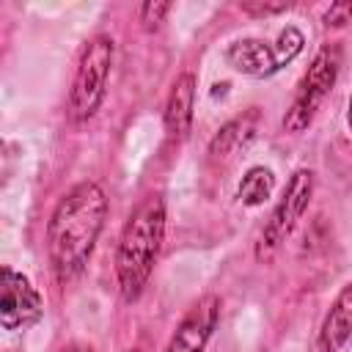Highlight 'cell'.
Listing matches in <instances>:
<instances>
[{
    "label": "cell",
    "mask_w": 352,
    "mask_h": 352,
    "mask_svg": "<svg viewBox=\"0 0 352 352\" xmlns=\"http://www.w3.org/2000/svg\"><path fill=\"white\" fill-rule=\"evenodd\" d=\"M275 190V173L264 165H253L245 170L239 187H236V198L245 206H261Z\"/></svg>",
    "instance_id": "12"
},
{
    "label": "cell",
    "mask_w": 352,
    "mask_h": 352,
    "mask_svg": "<svg viewBox=\"0 0 352 352\" xmlns=\"http://www.w3.org/2000/svg\"><path fill=\"white\" fill-rule=\"evenodd\" d=\"M192 107H195V74L184 72L170 85L168 102H165V132L173 140H182L192 129Z\"/></svg>",
    "instance_id": "9"
},
{
    "label": "cell",
    "mask_w": 352,
    "mask_h": 352,
    "mask_svg": "<svg viewBox=\"0 0 352 352\" xmlns=\"http://www.w3.org/2000/svg\"><path fill=\"white\" fill-rule=\"evenodd\" d=\"M346 124H349V129H352V94H349V110H346Z\"/></svg>",
    "instance_id": "17"
},
{
    "label": "cell",
    "mask_w": 352,
    "mask_h": 352,
    "mask_svg": "<svg viewBox=\"0 0 352 352\" xmlns=\"http://www.w3.org/2000/svg\"><path fill=\"white\" fill-rule=\"evenodd\" d=\"M352 336V283H346L336 300L330 302V311L322 319L316 349L319 352H338Z\"/></svg>",
    "instance_id": "10"
},
{
    "label": "cell",
    "mask_w": 352,
    "mask_h": 352,
    "mask_svg": "<svg viewBox=\"0 0 352 352\" xmlns=\"http://www.w3.org/2000/svg\"><path fill=\"white\" fill-rule=\"evenodd\" d=\"M258 121H261V113L258 107H250L239 116H234L231 121H226L214 138L209 140V154L212 160H231L236 151H242L258 132Z\"/></svg>",
    "instance_id": "11"
},
{
    "label": "cell",
    "mask_w": 352,
    "mask_h": 352,
    "mask_svg": "<svg viewBox=\"0 0 352 352\" xmlns=\"http://www.w3.org/2000/svg\"><path fill=\"white\" fill-rule=\"evenodd\" d=\"M60 352H91L88 346H80V344H72V346H66V349H60Z\"/></svg>",
    "instance_id": "16"
},
{
    "label": "cell",
    "mask_w": 352,
    "mask_h": 352,
    "mask_svg": "<svg viewBox=\"0 0 352 352\" xmlns=\"http://www.w3.org/2000/svg\"><path fill=\"white\" fill-rule=\"evenodd\" d=\"M217 319H220V300L214 294L201 297L176 324L165 352H206V344L217 327Z\"/></svg>",
    "instance_id": "8"
},
{
    "label": "cell",
    "mask_w": 352,
    "mask_h": 352,
    "mask_svg": "<svg viewBox=\"0 0 352 352\" xmlns=\"http://www.w3.org/2000/svg\"><path fill=\"white\" fill-rule=\"evenodd\" d=\"M165 236V204L160 195H148L126 220L118 250H116V278L118 292L126 302H135L160 258Z\"/></svg>",
    "instance_id": "2"
},
{
    "label": "cell",
    "mask_w": 352,
    "mask_h": 352,
    "mask_svg": "<svg viewBox=\"0 0 352 352\" xmlns=\"http://www.w3.org/2000/svg\"><path fill=\"white\" fill-rule=\"evenodd\" d=\"M341 72V47L338 44H324L316 50V55L308 63V72L302 74L294 99L283 116V126L289 132H302L311 126L316 110L322 107V102L330 96L336 80Z\"/></svg>",
    "instance_id": "4"
},
{
    "label": "cell",
    "mask_w": 352,
    "mask_h": 352,
    "mask_svg": "<svg viewBox=\"0 0 352 352\" xmlns=\"http://www.w3.org/2000/svg\"><path fill=\"white\" fill-rule=\"evenodd\" d=\"M311 195H314V170L308 168H297L286 187H283V195L278 198L261 236H258V245H256V258L258 261H267L275 256V250L292 236V231L297 228L300 217L305 214L308 204H311Z\"/></svg>",
    "instance_id": "6"
},
{
    "label": "cell",
    "mask_w": 352,
    "mask_h": 352,
    "mask_svg": "<svg viewBox=\"0 0 352 352\" xmlns=\"http://www.w3.org/2000/svg\"><path fill=\"white\" fill-rule=\"evenodd\" d=\"M346 22H352V3H349V0L333 3V6L324 11V25H327V28H341V25H346Z\"/></svg>",
    "instance_id": "14"
},
{
    "label": "cell",
    "mask_w": 352,
    "mask_h": 352,
    "mask_svg": "<svg viewBox=\"0 0 352 352\" xmlns=\"http://www.w3.org/2000/svg\"><path fill=\"white\" fill-rule=\"evenodd\" d=\"M113 38L110 36H94L80 58L72 94H69V116L72 121H88L104 102L107 94V77L113 66Z\"/></svg>",
    "instance_id": "5"
},
{
    "label": "cell",
    "mask_w": 352,
    "mask_h": 352,
    "mask_svg": "<svg viewBox=\"0 0 352 352\" xmlns=\"http://www.w3.org/2000/svg\"><path fill=\"white\" fill-rule=\"evenodd\" d=\"M107 220V195L96 182L74 184L55 206L47 223V253L58 280L77 278Z\"/></svg>",
    "instance_id": "1"
},
{
    "label": "cell",
    "mask_w": 352,
    "mask_h": 352,
    "mask_svg": "<svg viewBox=\"0 0 352 352\" xmlns=\"http://www.w3.org/2000/svg\"><path fill=\"white\" fill-rule=\"evenodd\" d=\"M239 8L253 16H270V14H280V11L292 8V3H286V0H280V3H239Z\"/></svg>",
    "instance_id": "15"
},
{
    "label": "cell",
    "mask_w": 352,
    "mask_h": 352,
    "mask_svg": "<svg viewBox=\"0 0 352 352\" xmlns=\"http://www.w3.org/2000/svg\"><path fill=\"white\" fill-rule=\"evenodd\" d=\"M305 47V36L300 28L286 25L275 41L264 38H236L226 47L223 58L226 63L248 77H270L280 72L286 63H292Z\"/></svg>",
    "instance_id": "3"
},
{
    "label": "cell",
    "mask_w": 352,
    "mask_h": 352,
    "mask_svg": "<svg viewBox=\"0 0 352 352\" xmlns=\"http://www.w3.org/2000/svg\"><path fill=\"white\" fill-rule=\"evenodd\" d=\"M44 316V300L28 275L14 267L0 270V324L8 333L28 330Z\"/></svg>",
    "instance_id": "7"
},
{
    "label": "cell",
    "mask_w": 352,
    "mask_h": 352,
    "mask_svg": "<svg viewBox=\"0 0 352 352\" xmlns=\"http://www.w3.org/2000/svg\"><path fill=\"white\" fill-rule=\"evenodd\" d=\"M168 11H170V3L148 0V3H143V6L138 8V19L143 22V28H146V30H157V28L165 22Z\"/></svg>",
    "instance_id": "13"
},
{
    "label": "cell",
    "mask_w": 352,
    "mask_h": 352,
    "mask_svg": "<svg viewBox=\"0 0 352 352\" xmlns=\"http://www.w3.org/2000/svg\"><path fill=\"white\" fill-rule=\"evenodd\" d=\"M132 352H138V349H132Z\"/></svg>",
    "instance_id": "18"
}]
</instances>
